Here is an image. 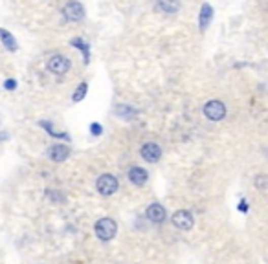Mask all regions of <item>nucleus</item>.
<instances>
[{"label":"nucleus","mask_w":268,"mask_h":264,"mask_svg":"<svg viewBox=\"0 0 268 264\" xmlns=\"http://www.w3.org/2000/svg\"><path fill=\"white\" fill-rule=\"evenodd\" d=\"M96 235L97 239L101 240H110V239H114L116 235V231H118V224H116L112 218H101V220L96 222Z\"/></svg>","instance_id":"1"},{"label":"nucleus","mask_w":268,"mask_h":264,"mask_svg":"<svg viewBox=\"0 0 268 264\" xmlns=\"http://www.w3.org/2000/svg\"><path fill=\"white\" fill-rule=\"evenodd\" d=\"M204 116H206L210 121H220L226 118V106L222 101L219 99H211L204 105Z\"/></svg>","instance_id":"2"},{"label":"nucleus","mask_w":268,"mask_h":264,"mask_svg":"<svg viewBox=\"0 0 268 264\" xmlns=\"http://www.w3.org/2000/svg\"><path fill=\"white\" fill-rule=\"evenodd\" d=\"M96 189L101 195L110 197V195H114V193L118 191V180H116L112 174H101L96 182Z\"/></svg>","instance_id":"3"},{"label":"nucleus","mask_w":268,"mask_h":264,"mask_svg":"<svg viewBox=\"0 0 268 264\" xmlns=\"http://www.w3.org/2000/svg\"><path fill=\"white\" fill-rule=\"evenodd\" d=\"M62 17L70 22H79V20L85 19V10H83V6L76 0H70L64 8H62Z\"/></svg>","instance_id":"4"},{"label":"nucleus","mask_w":268,"mask_h":264,"mask_svg":"<svg viewBox=\"0 0 268 264\" xmlns=\"http://www.w3.org/2000/svg\"><path fill=\"white\" fill-rule=\"evenodd\" d=\"M171 222H173V226L178 228V230L187 231V230H191V228H193V224H195V218H193V215L189 211H186V209H180V211H177L175 215H173Z\"/></svg>","instance_id":"5"},{"label":"nucleus","mask_w":268,"mask_h":264,"mask_svg":"<svg viewBox=\"0 0 268 264\" xmlns=\"http://www.w3.org/2000/svg\"><path fill=\"white\" fill-rule=\"evenodd\" d=\"M48 70L55 76H62L70 70V59L64 55H53L48 61Z\"/></svg>","instance_id":"6"},{"label":"nucleus","mask_w":268,"mask_h":264,"mask_svg":"<svg viewBox=\"0 0 268 264\" xmlns=\"http://www.w3.org/2000/svg\"><path fill=\"white\" fill-rule=\"evenodd\" d=\"M68 154H70V147L68 145H62V143H55L50 147L48 150V156L52 162H55V164H61V162H64V160L68 158Z\"/></svg>","instance_id":"7"},{"label":"nucleus","mask_w":268,"mask_h":264,"mask_svg":"<svg viewBox=\"0 0 268 264\" xmlns=\"http://www.w3.org/2000/svg\"><path fill=\"white\" fill-rule=\"evenodd\" d=\"M160 156H162V149L156 143H145L142 147V158L145 162H149V164H156L160 160Z\"/></svg>","instance_id":"8"},{"label":"nucleus","mask_w":268,"mask_h":264,"mask_svg":"<svg viewBox=\"0 0 268 264\" xmlns=\"http://www.w3.org/2000/svg\"><path fill=\"white\" fill-rule=\"evenodd\" d=\"M127 176H129L130 183L138 185V187L145 185V183H147V180H149L147 171H145V169H142V167H130L129 169V174H127Z\"/></svg>","instance_id":"9"},{"label":"nucleus","mask_w":268,"mask_h":264,"mask_svg":"<svg viewBox=\"0 0 268 264\" xmlns=\"http://www.w3.org/2000/svg\"><path fill=\"white\" fill-rule=\"evenodd\" d=\"M145 216L151 222H154V224H160V222L165 220V209L160 204H151L147 207V211H145Z\"/></svg>","instance_id":"10"},{"label":"nucleus","mask_w":268,"mask_h":264,"mask_svg":"<svg viewBox=\"0 0 268 264\" xmlns=\"http://www.w3.org/2000/svg\"><path fill=\"white\" fill-rule=\"evenodd\" d=\"M114 114L120 118V120H125V121H130L136 118V110H134L132 106L129 105H118L114 108Z\"/></svg>","instance_id":"11"},{"label":"nucleus","mask_w":268,"mask_h":264,"mask_svg":"<svg viewBox=\"0 0 268 264\" xmlns=\"http://www.w3.org/2000/svg\"><path fill=\"white\" fill-rule=\"evenodd\" d=\"M211 17H213V8L210 4H202L200 8V19H198V24L200 29H206L208 24L211 22Z\"/></svg>","instance_id":"12"},{"label":"nucleus","mask_w":268,"mask_h":264,"mask_svg":"<svg viewBox=\"0 0 268 264\" xmlns=\"http://www.w3.org/2000/svg\"><path fill=\"white\" fill-rule=\"evenodd\" d=\"M158 10L163 13H177L180 10V0H158Z\"/></svg>","instance_id":"13"},{"label":"nucleus","mask_w":268,"mask_h":264,"mask_svg":"<svg viewBox=\"0 0 268 264\" xmlns=\"http://www.w3.org/2000/svg\"><path fill=\"white\" fill-rule=\"evenodd\" d=\"M0 41L4 43V46L10 50V52H15V50H17V43H15L13 35H11L10 31H6V29H2V28H0Z\"/></svg>","instance_id":"14"},{"label":"nucleus","mask_w":268,"mask_h":264,"mask_svg":"<svg viewBox=\"0 0 268 264\" xmlns=\"http://www.w3.org/2000/svg\"><path fill=\"white\" fill-rule=\"evenodd\" d=\"M72 46L83 50V55H85V63H88V44L83 41V39H72Z\"/></svg>","instance_id":"15"},{"label":"nucleus","mask_w":268,"mask_h":264,"mask_svg":"<svg viewBox=\"0 0 268 264\" xmlns=\"http://www.w3.org/2000/svg\"><path fill=\"white\" fill-rule=\"evenodd\" d=\"M86 88H88V85H86V83H81V85H79V87H77V90L74 92V96H72V99L76 101H81L83 97L86 96Z\"/></svg>","instance_id":"16"},{"label":"nucleus","mask_w":268,"mask_h":264,"mask_svg":"<svg viewBox=\"0 0 268 264\" xmlns=\"http://www.w3.org/2000/svg\"><path fill=\"white\" fill-rule=\"evenodd\" d=\"M264 180H266V176H264V174H261V176L257 178L255 185L259 187V191H264V189H266V183H264Z\"/></svg>","instance_id":"17"},{"label":"nucleus","mask_w":268,"mask_h":264,"mask_svg":"<svg viewBox=\"0 0 268 264\" xmlns=\"http://www.w3.org/2000/svg\"><path fill=\"white\" fill-rule=\"evenodd\" d=\"M90 130H92V134H94V136H99L101 134V125H99V123H92Z\"/></svg>","instance_id":"18"},{"label":"nucleus","mask_w":268,"mask_h":264,"mask_svg":"<svg viewBox=\"0 0 268 264\" xmlns=\"http://www.w3.org/2000/svg\"><path fill=\"white\" fill-rule=\"evenodd\" d=\"M6 88H8V90H13L15 87H17V83H15V79H8V81H6V85H4Z\"/></svg>","instance_id":"19"},{"label":"nucleus","mask_w":268,"mask_h":264,"mask_svg":"<svg viewBox=\"0 0 268 264\" xmlns=\"http://www.w3.org/2000/svg\"><path fill=\"white\" fill-rule=\"evenodd\" d=\"M246 209H248V207H246V202H241V211H246Z\"/></svg>","instance_id":"20"}]
</instances>
